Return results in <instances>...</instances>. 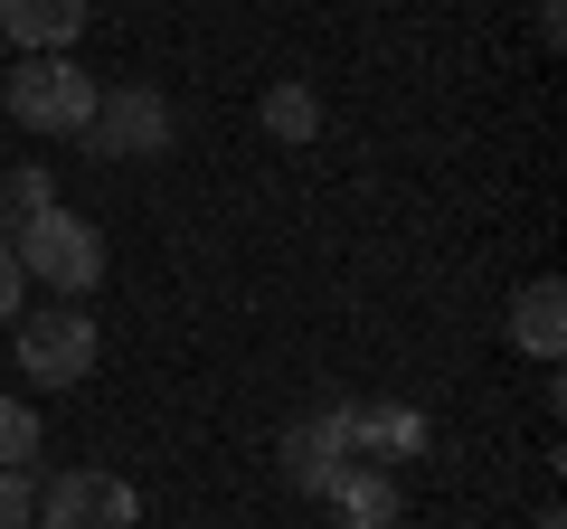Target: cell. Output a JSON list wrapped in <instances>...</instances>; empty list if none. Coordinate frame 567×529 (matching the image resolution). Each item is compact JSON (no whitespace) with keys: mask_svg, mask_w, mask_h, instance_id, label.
Listing matches in <instances>:
<instances>
[{"mask_svg":"<svg viewBox=\"0 0 567 529\" xmlns=\"http://www.w3.org/2000/svg\"><path fill=\"white\" fill-rule=\"evenodd\" d=\"M0 58H10V48H0Z\"/></svg>","mask_w":567,"mask_h":529,"instance_id":"ac0fdd59","label":"cell"},{"mask_svg":"<svg viewBox=\"0 0 567 529\" xmlns=\"http://www.w3.org/2000/svg\"><path fill=\"white\" fill-rule=\"evenodd\" d=\"M39 208H58V180H48L39 162H20V170H0V218L20 227V218H39Z\"/></svg>","mask_w":567,"mask_h":529,"instance_id":"7c38bea8","label":"cell"},{"mask_svg":"<svg viewBox=\"0 0 567 529\" xmlns=\"http://www.w3.org/2000/svg\"><path fill=\"white\" fill-rule=\"evenodd\" d=\"M39 529H142V491L114 464H76L39 491Z\"/></svg>","mask_w":567,"mask_h":529,"instance_id":"5b68a950","label":"cell"},{"mask_svg":"<svg viewBox=\"0 0 567 529\" xmlns=\"http://www.w3.org/2000/svg\"><path fill=\"white\" fill-rule=\"evenodd\" d=\"M511 350H529L539 369H558V350H567V284L558 274L520 284V303H511Z\"/></svg>","mask_w":567,"mask_h":529,"instance_id":"30bf717a","label":"cell"},{"mask_svg":"<svg viewBox=\"0 0 567 529\" xmlns=\"http://www.w3.org/2000/svg\"><path fill=\"white\" fill-rule=\"evenodd\" d=\"M85 20H95V0H0V48H20V58H76Z\"/></svg>","mask_w":567,"mask_h":529,"instance_id":"8992f818","label":"cell"},{"mask_svg":"<svg viewBox=\"0 0 567 529\" xmlns=\"http://www.w3.org/2000/svg\"><path fill=\"white\" fill-rule=\"evenodd\" d=\"M20 312H29V274L10 264V246H0V322H20Z\"/></svg>","mask_w":567,"mask_h":529,"instance_id":"9a60e30c","label":"cell"},{"mask_svg":"<svg viewBox=\"0 0 567 529\" xmlns=\"http://www.w3.org/2000/svg\"><path fill=\"white\" fill-rule=\"evenodd\" d=\"M256 123L275 133V143H312V133H322V95H312L303 76H275L265 104H256Z\"/></svg>","mask_w":567,"mask_h":529,"instance_id":"8fae6325","label":"cell"},{"mask_svg":"<svg viewBox=\"0 0 567 529\" xmlns=\"http://www.w3.org/2000/svg\"><path fill=\"white\" fill-rule=\"evenodd\" d=\"M10 350H20V378L76 387V378H95V312L85 303H29L10 322Z\"/></svg>","mask_w":567,"mask_h":529,"instance_id":"3957f363","label":"cell"},{"mask_svg":"<svg viewBox=\"0 0 567 529\" xmlns=\"http://www.w3.org/2000/svg\"><path fill=\"white\" fill-rule=\"evenodd\" d=\"M0 529H39V483H29V464L0 473Z\"/></svg>","mask_w":567,"mask_h":529,"instance_id":"5bb4252c","label":"cell"},{"mask_svg":"<svg viewBox=\"0 0 567 529\" xmlns=\"http://www.w3.org/2000/svg\"><path fill=\"white\" fill-rule=\"evenodd\" d=\"M104 85L85 76L76 58H20V66H0V104H10V123L20 133H58V143H76L85 114H95Z\"/></svg>","mask_w":567,"mask_h":529,"instance_id":"7a4b0ae2","label":"cell"},{"mask_svg":"<svg viewBox=\"0 0 567 529\" xmlns=\"http://www.w3.org/2000/svg\"><path fill=\"white\" fill-rule=\"evenodd\" d=\"M425 445H435L425 407H398V397H369V407H350V454H379V464H416Z\"/></svg>","mask_w":567,"mask_h":529,"instance_id":"ba28073f","label":"cell"},{"mask_svg":"<svg viewBox=\"0 0 567 529\" xmlns=\"http://www.w3.org/2000/svg\"><path fill=\"white\" fill-rule=\"evenodd\" d=\"M171 133H181V123H171V95H162V85H104L76 143L95 152V162H162Z\"/></svg>","mask_w":567,"mask_h":529,"instance_id":"277c9868","label":"cell"},{"mask_svg":"<svg viewBox=\"0 0 567 529\" xmlns=\"http://www.w3.org/2000/svg\"><path fill=\"white\" fill-rule=\"evenodd\" d=\"M10 464H39V407L29 397H0V473Z\"/></svg>","mask_w":567,"mask_h":529,"instance_id":"4fadbf2b","label":"cell"},{"mask_svg":"<svg viewBox=\"0 0 567 529\" xmlns=\"http://www.w3.org/2000/svg\"><path fill=\"white\" fill-rule=\"evenodd\" d=\"M10 264H20L29 284H48L58 303H76V293H95L104 284V237H95V218H76V208H39V218H20L10 227Z\"/></svg>","mask_w":567,"mask_h":529,"instance_id":"6da1fadb","label":"cell"},{"mask_svg":"<svg viewBox=\"0 0 567 529\" xmlns=\"http://www.w3.org/2000/svg\"><path fill=\"white\" fill-rule=\"evenodd\" d=\"M341 464H360V454H350V407H322V416H303V426H284V483L293 491H322Z\"/></svg>","mask_w":567,"mask_h":529,"instance_id":"52a82bcc","label":"cell"},{"mask_svg":"<svg viewBox=\"0 0 567 529\" xmlns=\"http://www.w3.org/2000/svg\"><path fill=\"white\" fill-rule=\"evenodd\" d=\"M322 501L341 510L350 529H398V510H406V491H398V473H379V464H341L322 483Z\"/></svg>","mask_w":567,"mask_h":529,"instance_id":"9c48e42d","label":"cell"},{"mask_svg":"<svg viewBox=\"0 0 567 529\" xmlns=\"http://www.w3.org/2000/svg\"><path fill=\"white\" fill-rule=\"evenodd\" d=\"M539 529H567V520H558V510H539Z\"/></svg>","mask_w":567,"mask_h":529,"instance_id":"e0dca14e","label":"cell"},{"mask_svg":"<svg viewBox=\"0 0 567 529\" xmlns=\"http://www.w3.org/2000/svg\"><path fill=\"white\" fill-rule=\"evenodd\" d=\"M539 39H548V48L567 39V0H539Z\"/></svg>","mask_w":567,"mask_h":529,"instance_id":"2e32d148","label":"cell"}]
</instances>
